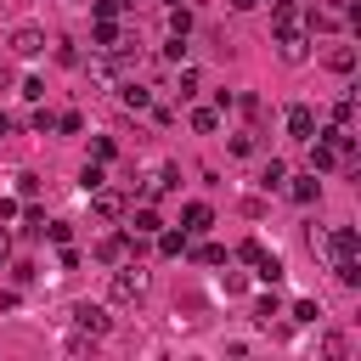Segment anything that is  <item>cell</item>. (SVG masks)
Wrapping results in <instances>:
<instances>
[{"instance_id":"6da1fadb","label":"cell","mask_w":361,"mask_h":361,"mask_svg":"<svg viewBox=\"0 0 361 361\" xmlns=\"http://www.w3.org/2000/svg\"><path fill=\"white\" fill-rule=\"evenodd\" d=\"M107 293H113V305H141V293H147V271H141V265H124V271H113Z\"/></svg>"},{"instance_id":"7a4b0ae2","label":"cell","mask_w":361,"mask_h":361,"mask_svg":"<svg viewBox=\"0 0 361 361\" xmlns=\"http://www.w3.org/2000/svg\"><path fill=\"white\" fill-rule=\"evenodd\" d=\"M6 45H11V56H39V51H45V28H34V23H17V28L6 34Z\"/></svg>"},{"instance_id":"3957f363","label":"cell","mask_w":361,"mask_h":361,"mask_svg":"<svg viewBox=\"0 0 361 361\" xmlns=\"http://www.w3.org/2000/svg\"><path fill=\"white\" fill-rule=\"evenodd\" d=\"M288 135H293V141H316V107L293 102V107H288Z\"/></svg>"},{"instance_id":"277c9868","label":"cell","mask_w":361,"mask_h":361,"mask_svg":"<svg viewBox=\"0 0 361 361\" xmlns=\"http://www.w3.org/2000/svg\"><path fill=\"white\" fill-rule=\"evenodd\" d=\"M276 51H282V62H305V56H310V34L282 28V34H276Z\"/></svg>"},{"instance_id":"5b68a950","label":"cell","mask_w":361,"mask_h":361,"mask_svg":"<svg viewBox=\"0 0 361 361\" xmlns=\"http://www.w3.org/2000/svg\"><path fill=\"white\" fill-rule=\"evenodd\" d=\"M73 322H79V333H90V338H102V333L113 327L102 305H73Z\"/></svg>"},{"instance_id":"8992f818","label":"cell","mask_w":361,"mask_h":361,"mask_svg":"<svg viewBox=\"0 0 361 361\" xmlns=\"http://www.w3.org/2000/svg\"><path fill=\"white\" fill-rule=\"evenodd\" d=\"M209 226H214V214H209V203H186V209H180V231H186V237H203Z\"/></svg>"},{"instance_id":"52a82bcc","label":"cell","mask_w":361,"mask_h":361,"mask_svg":"<svg viewBox=\"0 0 361 361\" xmlns=\"http://www.w3.org/2000/svg\"><path fill=\"white\" fill-rule=\"evenodd\" d=\"M327 248H333V259H344V254H355V248H361V237H355V226H333V231H327Z\"/></svg>"},{"instance_id":"ba28073f","label":"cell","mask_w":361,"mask_h":361,"mask_svg":"<svg viewBox=\"0 0 361 361\" xmlns=\"http://www.w3.org/2000/svg\"><path fill=\"white\" fill-rule=\"evenodd\" d=\"M158 226H164V220H158V209H152V203H141V209L130 214V237H152Z\"/></svg>"},{"instance_id":"9c48e42d","label":"cell","mask_w":361,"mask_h":361,"mask_svg":"<svg viewBox=\"0 0 361 361\" xmlns=\"http://www.w3.org/2000/svg\"><path fill=\"white\" fill-rule=\"evenodd\" d=\"M271 23H276V34H282V28H299V23H305V11H299L293 0H276V6H271Z\"/></svg>"},{"instance_id":"30bf717a","label":"cell","mask_w":361,"mask_h":361,"mask_svg":"<svg viewBox=\"0 0 361 361\" xmlns=\"http://www.w3.org/2000/svg\"><path fill=\"white\" fill-rule=\"evenodd\" d=\"M124 248H130V237H118V231H113V237H102V243H96V259H102V265H118V259H124Z\"/></svg>"},{"instance_id":"8fae6325","label":"cell","mask_w":361,"mask_h":361,"mask_svg":"<svg viewBox=\"0 0 361 361\" xmlns=\"http://www.w3.org/2000/svg\"><path fill=\"white\" fill-rule=\"evenodd\" d=\"M96 214H102V220H118V214H124V197H118V192H102V186H96Z\"/></svg>"},{"instance_id":"7c38bea8","label":"cell","mask_w":361,"mask_h":361,"mask_svg":"<svg viewBox=\"0 0 361 361\" xmlns=\"http://www.w3.org/2000/svg\"><path fill=\"white\" fill-rule=\"evenodd\" d=\"M118 96H124V107H147V102H152V90H147V85H135V79H124V85H118Z\"/></svg>"},{"instance_id":"4fadbf2b","label":"cell","mask_w":361,"mask_h":361,"mask_svg":"<svg viewBox=\"0 0 361 361\" xmlns=\"http://www.w3.org/2000/svg\"><path fill=\"white\" fill-rule=\"evenodd\" d=\"M333 164H338V152H333L327 141H316V147H310V175H322V169H333Z\"/></svg>"},{"instance_id":"5bb4252c","label":"cell","mask_w":361,"mask_h":361,"mask_svg":"<svg viewBox=\"0 0 361 361\" xmlns=\"http://www.w3.org/2000/svg\"><path fill=\"white\" fill-rule=\"evenodd\" d=\"M316 197H322V180L316 175H299L293 180V203H316Z\"/></svg>"},{"instance_id":"9a60e30c","label":"cell","mask_w":361,"mask_h":361,"mask_svg":"<svg viewBox=\"0 0 361 361\" xmlns=\"http://www.w3.org/2000/svg\"><path fill=\"white\" fill-rule=\"evenodd\" d=\"M254 265H259V282H282V276H288V265H282L276 254H259Z\"/></svg>"},{"instance_id":"2e32d148","label":"cell","mask_w":361,"mask_h":361,"mask_svg":"<svg viewBox=\"0 0 361 361\" xmlns=\"http://www.w3.org/2000/svg\"><path fill=\"white\" fill-rule=\"evenodd\" d=\"M327 68H333V73H350V68H355V51H350V45H333V51H327Z\"/></svg>"},{"instance_id":"e0dca14e","label":"cell","mask_w":361,"mask_h":361,"mask_svg":"<svg viewBox=\"0 0 361 361\" xmlns=\"http://www.w3.org/2000/svg\"><path fill=\"white\" fill-rule=\"evenodd\" d=\"M158 254H164V259L186 254V231H164V237H158Z\"/></svg>"},{"instance_id":"ac0fdd59","label":"cell","mask_w":361,"mask_h":361,"mask_svg":"<svg viewBox=\"0 0 361 361\" xmlns=\"http://www.w3.org/2000/svg\"><path fill=\"white\" fill-rule=\"evenodd\" d=\"M192 130H197V135L220 130V113H214V107H197V113H192Z\"/></svg>"},{"instance_id":"d6986e66","label":"cell","mask_w":361,"mask_h":361,"mask_svg":"<svg viewBox=\"0 0 361 361\" xmlns=\"http://www.w3.org/2000/svg\"><path fill=\"white\" fill-rule=\"evenodd\" d=\"M282 180H288V169H282V164H276V158H271V164H265V169H259V186H265V192H276V186H282Z\"/></svg>"},{"instance_id":"ffe728a7","label":"cell","mask_w":361,"mask_h":361,"mask_svg":"<svg viewBox=\"0 0 361 361\" xmlns=\"http://www.w3.org/2000/svg\"><path fill=\"white\" fill-rule=\"evenodd\" d=\"M271 316H282V299H276V293L254 305V322H259V327H271Z\"/></svg>"},{"instance_id":"44dd1931","label":"cell","mask_w":361,"mask_h":361,"mask_svg":"<svg viewBox=\"0 0 361 361\" xmlns=\"http://www.w3.org/2000/svg\"><path fill=\"white\" fill-rule=\"evenodd\" d=\"M350 118H355V96H338V102H333V124L350 130Z\"/></svg>"},{"instance_id":"7402d4cb","label":"cell","mask_w":361,"mask_h":361,"mask_svg":"<svg viewBox=\"0 0 361 361\" xmlns=\"http://www.w3.org/2000/svg\"><path fill=\"white\" fill-rule=\"evenodd\" d=\"M79 186H85V192H96V186H107V175H102V164H85V169H79Z\"/></svg>"},{"instance_id":"603a6c76","label":"cell","mask_w":361,"mask_h":361,"mask_svg":"<svg viewBox=\"0 0 361 361\" xmlns=\"http://www.w3.org/2000/svg\"><path fill=\"white\" fill-rule=\"evenodd\" d=\"M175 96H180V102H186V96H197V73H192V68H180V79H175Z\"/></svg>"},{"instance_id":"cb8c5ba5","label":"cell","mask_w":361,"mask_h":361,"mask_svg":"<svg viewBox=\"0 0 361 361\" xmlns=\"http://www.w3.org/2000/svg\"><path fill=\"white\" fill-rule=\"evenodd\" d=\"M316 316H322L316 299H293V322H316Z\"/></svg>"},{"instance_id":"d4e9b609","label":"cell","mask_w":361,"mask_h":361,"mask_svg":"<svg viewBox=\"0 0 361 361\" xmlns=\"http://www.w3.org/2000/svg\"><path fill=\"white\" fill-rule=\"evenodd\" d=\"M186 28H192V11L175 6V11H169V34H186Z\"/></svg>"},{"instance_id":"484cf974","label":"cell","mask_w":361,"mask_h":361,"mask_svg":"<svg viewBox=\"0 0 361 361\" xmlns=\"http://www.w3.org/2000/svg\"><path fill=\"white\" fill-rule=\"evenodd\" d=\"M113 152H118V147H113V141H107V135H96V141H90V158H96V164H107V158H113Z\"/></svg>"},{"instance_id":"4316f807","label":"cell","mask_w":361,"mask_h":361,"mask_svg":"<svg viewBox=\"0 0 361 361\" xmlns=\"http://www.w3.org/2000/svg\"><path fill=\"white\" fill-rule=\"evenodd\" d=\"M45 237H51V243H68L73 226H68V220H45Z\"/></svg>"},{"instance_id":"83f0119b","label":"cell","mask_w":361,"mask_h":361,"mask_svg":"<svg viewBox=\"0 0 361 361\" xmlns=\"http://www.w3.org/2000/svg\"><path fill=\"white\" fill-rule=\"evenodd\" d=\"M344 350H350V344H344V338H338V333H327V338H322V355H327V361H338V355H344Z\"/></svg>"},{"instance_id":"f1b7e54d","label":"cell","mask_w":361,"mask_h":361,"mask_svg":"<svg viewBox=\"0 0 361 361\" xmlns=\"http://www.w3.org/2000/svg\"><path fill=\"white\" fill-rule=\"evenodd\" d=\"M197 265H226V248H214V243H209V248H197Z\"/></svg>"},{"instance_id":"f546056e","label":"cell","mask_w":361,"mask_h":361,"mask_svg":"<svg viewBox=\"0 0 361 361\" xmlns=\"http://www.w3.org/2000/svg\"><path fill=\"white\" fill-rule=\"evenodd\" d=\"M56 62H68V68L79 62V51H73V39H56Z\"/></svg>"},{"instance_id":"4dcf8cb0","label":"cell","mask_w":361,"mask_h":361,"mask_svg":"<svg viewBox=\"0 0 361 361\" xmlns=\"http://www.w3.org/2000/svg\"><path fill=\"white\" fill-rule=\"evenodd\" d=\"M34 130H39V135H51V130H56V113H45V107H39V113H34Z\"/></svg>"},{"instance_id":"1f68e13d","label":"cell","mask_w":361,"mask_h":361,"mask_svg":"<svg viewBox=\"0 0 361 361\" xmlns=\"http://www.w3.org/2000/svg\"><path fill=\"white\" fill-rule=\"evenodd\" d=\"M79 124H85L79 113H62V118H56V130H62V135H79Z\"/></svg>"},{"instance_id":"d6a6232c","label":"cell","mask_w":361,"mask_h":361,"mask_svg":"<svg viewBox=\"0 0 361 361\" xmlns=\"http://www.w3.org/2000/svg\"><path fill=\"white\" fill-rule=\"evenodd\" d=\"M231 152L237 158H254V135H231Z\"/></svg>"},{"instance_id":"836d02e7","label":"cell","mask_w":361,"mask_h":361,"mask_svg":"<svg viewBox=\"0 0 361 361\" xmlns=\"http://www.w3.org/2000/svg\"><path fill=\"white\" fill-rule=\"evenodd\" d=\"M17 192L23 197H39V175H17Z\"/></svg>"},{"instance_id":"e575fe53","label":"cell","mask_w":361,"mask_h":361,"mask_svg":"<svg viewBox=\"0 0 361 361\" xmlns=\"http://www.w3.org/2000/svg\"><path fill=\"white\" fill-rule=\"evenodd\" d=\"M0 90H11V62L0 56Z\"/></svg>"},{"instance_id":"d590c367","label":"cell","mask_w":361,"mask_h":361,"mask_svg":"<svg viewBox=\"0 0 361 361\" xmlns=\"http://www.w3.org/2000/svg\"><path fill=\"white\" fill-rule=\"evenodd\" d=\"M254 6H259V0H231V11H254Z\"/></svg>"},{"instance_id":"8d00e7d4","label":"cell","mask_w":361,"mask_h":361,"mask_svg":"<svg viewBox=\"0 0 361 361\" xmlns=\"http://www.w3.org/2000/svg\"><path fill=\"white\" fill-rule=\"evenodd\" d=\"M6 254H11V237H6V231H0V259H6Z\"/></svg>"},{"instance_id":"74e56055","label":"cell","mask_w":361,"mask_h":361,"mask_svg":"<svg viewBox=\"0 0 361 361\" xmlns=\"http://www.w3.org/2000/svg\"><path fill=\"white\" fill-rule=\"evenodd\" d=\"M0 135H11V118H6V113H0Z\"/></svg>"}]
</instances>
